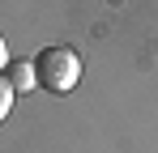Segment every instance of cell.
<instances>
[{"instance_id": "obj_1", "label": "cell", "mask_w": 158, "mask_h": 153, "mask_svg": "<svg viewBox=\"0 0 158 153\" xmlns=\"http://www.w3.org/2000/svg\"><path fill=\"white\" fill-rule=\"evenodd\" d=\"M30 64H34V85L47 89V94H69L81 81V60H77V51L64 47V43L43 47Z\"/></svg>"}, {"instance_id": "obj_2", "label": "cell", "mask_w": 158, "mask_h": 153, "mask_svg": "<svg viewBox=\"0 0 158 153\" xmlns=\"http://www.w3.org/2000/svg\"><path fill=\"white\" fill-rule=\"evenodd\" d=\"M4 81L13 85V94H26L30 85H34V64H26V60L22 64H9L4 68Z\"/></svg>"}, {"instance_id": "obj_3", "label": "cell", "mask_w": 158, "mask_h": 153, "mask_svg": "<svg viewBox=\"0 0 158 153\" xmlns=\"http://www.w3.org/2000/svg\"><path fill=\"white\" fill-rule=\"evenodd\" d=\"M13 98H17V94H13V85H9L4 73H0V124H4V115L13 111Z\"/></svg>"}, {"instance_id": "obj_4", "label": "cell", "mask_w": 158, "mask_h": 153, "mask_svg": "<svg viewBox=\"0 0 158 153\" xmlns=\"http://www.w3.org/2000/svg\"><path fill=\"white\" fill-rule=\"evenodd\" d=\"M9 68V47H4V34H0V73Z\"/></svg>"}]
</instances>
